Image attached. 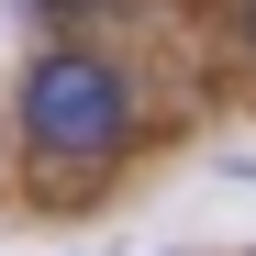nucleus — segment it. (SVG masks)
<instances>
[{
  "mask_svg": "<svg viewBox=\"0 0 256 256\" xmlns=\"http://www.w3.org/2000/svg\"><path fill=\"white\" fill-rule=\"evenodd\" d=\"M22 122H34L45 156H112L134 134V90H122L100 56H45L22 78Z\"/></svg>",
  "mask_w": 256,
  "mask_h": 256,
  "instance_id": "1",
  "label": "nucleus"
},
{
  "mask_svg": "<svg viewBox=\"0 0 256 256\" xmlns=\"http://www.w3.org/2000/svg\"><path fill=\"white\" fill-rule=\"evenodd\" d=\"M234 34H245V45H256V0H234Z\"/></svg>",
  "mask_w": 256,
  "mask_h": 256,
  "instance_id": "2",
  "label": "nucleus"
}]
</instances>
